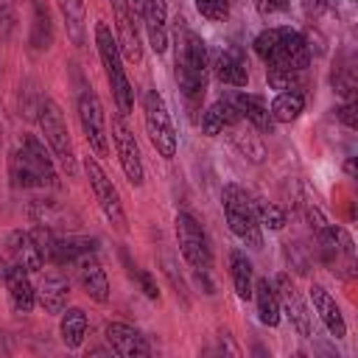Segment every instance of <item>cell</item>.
<instances>
[{
	"label": "cell",
	"instance_id": "f35d334b",
	"mask_svg": "<svg viewBox=\"0 0 358 358\" xmlns=\"http://www.w3.org/2000/svg\"><path fill=\"white\" fill-rule=\"evenodd\" d=\"M285 31H288V25H280V28H266V31H260L257 36H255V42H252V48H255V53L266 62L271 53H274V48L280 45V39L285 36Z\"/></svg>",
	"mask_w": 358,
	"mask_h": 358
},
{
	"label": "cell",
	"instance_id": "52a82bcc",
	"mask_svg": "<svg viewBox=\"0 0 358 358\" xmlns=\"http://www.w3.org/2000/svg\"><path fill=\"white\" fill-rule=\"evenodd\" d=\"M76 112H78V123H81V131L90 143V148L98 154V157H106L109 154V134H106V115H103V106H101V98L92 87H84L76 98Z\"/></svg>",
	"mask_w": 358,
	"mask_h": 358
},
{
	"label": "cell",
	"instance_id": "74e56055",
	"mask_svg": "<svg viewBox=\"0 0 358 358\" xmlns=\"http://www.w3.org/2000/svg\"><path fill=\"white\" fill-rule=\"evenodd\" d=\"M42 92L36 90V84L31 78H25L20 84V115H25L28 120H36V112H39V103H42Z\"/></svg>",
	"mask_w": 358,
	"mask_h": 358
},
{
	"label": "cell",
	"instance_id": "d4e9b609",
	"mask_svg": "<svg viewBox=\"0 0 358 358\" xmlns=\"http://www.w3.org/2000/svg\"><path fill=\"white\" fill-rule=\"evenodd\" d=\"M56 6L62 11L67 39L76 48H84L87 45V6H84V0H56Z\"/></svg>",
	"mask_w": 358,
	"mask_h": 358
},
{
	"label": "cell",
	"instance_id": "7bdbcfd3",
	"mask_svg": "<svg viewBox=\"0 0 358 358\" xmlns=\"http://www.w3.org/2000/svg\"><path fill=\"white\" fill-rule=\"evenodd\" d=\"M288 8V0H255V11L260 17H274Z\"/></svg>",
	"mask_w": 358,
	"mask_h": 358
},
{
	"label": "cell",
	"instance_id": "44dd1931",
	"mask_svg": "<svg viewBox=\"0 0 358 358\" xmlns=\"http://www.w3.org/2000/svg\"><path fill=\"white\" fill-rule=\"evenodd\" d=\"M70 299V282L59 271H48L36 285V302L45 313H62Z\"/></svg>",
	"mask_w": 358,
	"mask_h": 358
},
{
	"label": "cell",
	"instance_id": "4fadbf2b",
	"mask_svg": "<svg viewBox=\"0 0 358 358\" xmlns=\"http://www.w3.org/2000/svg\"><path fill=\"white\" fill-rule=\"evenodd\" d=\"M210 67H213V76L221 84H229V87H246L249 84V64H246V56L238 48L215 50L213 59H210Z\"/></svg>",
	"mask_w": 358,
	"mask_h": 358
},
{
	"label": "cell",
	"instance_id": "c3c4849f",
	"mask_svg": "<svg viewBox=\"0 0 358 358\" xmlns=\"http://www.w3.org/2000/svg\"><path fill=\"white\" fill-rule=\"evenodd\" d=\"M344 171H347L350 176H355V159H352V157H350V159L344 162Z\"/></svg>",
	"mask_w": 358,
	"mask_h": 358
},
{
	"label": "cell",
	"instance_id": "8d00e7d4",
	"mask_svg": "<svg viewBox=\"0 0 358 358\" xmlns=\"http://www.w3.org/2000/svg\"><path fill=\"white\" fill-rule=\"evenodd\" d=\"M255 204V215H257V221H260V227H266V229H282L285 227V213L274 204V201H266V199H257V201H252Z\"/></svg>",
	"mask_w": 358,
	"mask_h": 358
},
{
	"label": "cell",
	"instance_id": "603a6c76",
	"mask_svg": "<svg viewBox=\"0 0 358 358\" xmlns=\"http://www.w3.org/2000/svg\"><path fill=\"white\" fill-rule=\"evenodd\" d=\"M98 249V241L95 238H78V235H64L53 241V249H50V257L48 263H56V266H76L84 255L95 252Z\"/></svg>",
	"mask_w": 358,
	"mask_h": 358
},
{
	"label": "cell",
	"instance_id": "ac0fdd59",
	"mask_svg": "<svg viewBox=\"0 0 358 358\" xmlns=\"http://www.w3.org/2000/svg\"><path fill=\"white\" fill-rule=\"evenodd\" d=\"M76 268H78V282H81V288L87 291V296H90L92 302H98V305L109 302V277H106L103 266L98 263L95 252L84 255V257L76 263Z\"/></svg>",
	"mask_w": 358,
	"mask_h": 358
},
{
	"label": "cell",
	"instance_id": "7dc6e473",
	"mask_svg": "<svg viewBox=\"0 0 358 358\" xmlns=\"http://www.w3.org/2000/svg\"><path fill=\"white\" fill-rule=\"evenodd\" d=\"M143 6H145V0H129V8H131V14H134V17H140V14H143Z\"/></svg>",
	"mask_w": 358,
	"mask_h": 358
},
{
	"label": "cell",
	"instance_id": "f1b7e54d",
	"mask_svg": "<svg viewBox=\"0 0 358 358\" xmlns=\"http://www.w3.org/2000/svg\"><path fill=\"white\" fill-rule=\"evenodd\" d=\"M176 62L193 70H207V42L196 31H185L176 45Z\"/></svg>",
	"mask_w": 358,
	"mask_h": 358
},
{
	"label": "cell",
	"instance_id": "7a4b0ae2",
	"mask_svg": "<svg viewBox=\"0 0 358 358\" xmlns=\"http://www.w3.org/2000/svg\"><path fill=\"white\" fill-rule=\"evenodd\" d=\"M36 123L42 129V137L48 143V151L64 168V173L73 179L78 173V159H76V148H73V140H70L64 115H62V109H59V103L53 98H48V95L42 98L39 112H36Z\"/></svg>",
	"mask_w": 358,
	"mask_h": 358
},
{
	"label": "cell",
	"instance_id": "9a60e30c",
	"mask_svg": "<svg viewBox=\"0 0 358 358\" xmlns=\"http://www.w3.org/2000/svg\"><path fill=\"white\" fill-rule=\"evenodd\" d=\"M6 246H8L11 263L20 266V268H25L28 274H36V271L45 268V257H42V252H39L31 229H14V232H8Z\"/></svg>",
	"mask_w": 358,
	"mask_h": 358
},
{
	"label": "cell",
	"instance_id": "6da1fadb",
	"mask_svg": "<svg viewBox=\"0 0 358 358\" xmlns=\"http://www.w3.org/2000/svg\"><path fill=\"white\" fill-rule=\"evenodd\" d=\"M95 48H98V59H101V67L106 73V81H109L115 106L126 117L134 109V90H131V81L126 76L117 39H115V34H112V28L106 22H95Z\"/></svg>",
	"mask_w": 358,
	"mask_h": 358
},
{
	"label": "cell",
	"instance_id": "7c38bea8",
	"mask_svg": "<svg viewBox=\"0 0 358 358\" xmlns=\"http://www.w3.org/2000/svg\"><path fill=\"white\" fill-rule=\"evenodd\" d=\"M103 336H106V344L112 347V352L120 358H143L151 352L145 336L126 322H109L103 327Z\"/></svg>",
	"mask_w": 358,
	"mask_h": 358
},
{
	"label": "cell",
	"instance_id": "5b68a950",
	"mask_svg": "<svg viewBox=\"0 0 358 358\" xmlns=\"http://www.w3.org/2000/svg\"><path fill=\"white\" fill-rule=\"evenodd\" d=\"M316 243H319V257H322V263H324L333 274L350 280V277H352V268H355V246H352L350 232H347L344 227L327 224V227H322V229L316 232Z\"/></svg>",
	"mask_w": 358,
	"mask_h": 358
},
{
	"label": "cell",
	"instance_id": "b9f144b4",
	"mask_svg": "<svg viewBox=\"0 0 358 358\" xmlns=\"http://www.w3.org/2000/svg\"><path fill=\"white\" fill-rule=\"evenodd\" d=\"M131 274H134V280L140 282V288H143V294H145L148 299H159V291H157V282H154V277H151L148 271H143V268H134Z\"/></svg>",
	"mask_w": 358,
	"mask_h": 358
},
{
	"label": "cell",
	"instance_id": "ffe728a7",
	"mask_svg": "<svg viewBox=\"0 0 358 358\" xmlns=\"http://www.w3.org/2000/svg\"><path fill=\"white\" fill-rule=\"evenodd\" d=\"M310 302H313V310L319 313L322 324L327 327V333L333 338H344L347 336V322H344V313L338 308V302L330 296V291L319 282L310 285Z\"/></svg>",
	"mask_w": 358,
	"mask_h": 358
},
{
	"label": "cell",
	"instance_id": "e575fe53",
	"mask_svg": "<svg viewBox=\"0 0 358 358\" xmlns=\"http://www.w3.org/2000/svg\"><path fill=\"white\" fill-rule=\"evenodd\" d=\"M8 173H11L14 187H39V179H36L31 162L25 159L22 148H17V151L11 154V159H8Z\"/></svg>",
	"mask_w": 358,
	"mask_h": 358
},
{
	"label": "cell",
	"instance_id": "cb8c5ba5",
	"mask_svg": "<svg viewBox=\"0 0 358 358\" xmlns=\"http://www.w3.org/2000/svg\"><path fill=\"white\" fill-rule=\"evenodd\" d=\"M252 296H255V305H257V319L266 324V327H277L280 324V296H277V288L268 277H260L255 280L252 285Z\"/></svg>",
	"mask_w": 358,
	"mask_h": 358
},
{
	"label": "cell",
	"instance_id": "4316f807",
	"mask_svg": "<svg viewBox=\"0 0 358 358\" xmlns=\"http://www.w3.org/2000/svg\"><path fill=\"white\" fill-rule=\"evenodd\" d=\"M238 117H241V112H238L235 101H232V98H221V101H215L213 106H207V112H204V117H201V131H204L207 137H215V134L224 131L227 123H232V120H238Z\"/></svg>",
	"mask_w": 358,
	"mask_h": 358
},
{
	"label": "cell",
	"instance_id": "8992f818",
	"mask_svg": "<svg viewBox=\"0 0 358 358\" xmlns=\"http://www.w3.org/2000/svg\"><path fill=\"white\" fill-rule=\"evenodd\" d=\"M84 173H87L90 190H92V196H95V201H98L103 218H106L115 229L126 232L129 224H126V210H123L120 193H117V187L112 185V179L106 176V171L101 168V162H98L95 157H84Z\"/></svg>",
	"mask_w": 358,
	"mask_h": 358
},
{
	"label": "cell",
	"instance_id": "d6a6232c",
	"mask_svg": "<svg viewBox=\"0 0 358 358\" xmlns=\"http://www.w3.org/2000/svg\"><path fill=\"white\" fill-rule=\"evenodd\" d=\"M302 109H305V95L294 92V90L291 92H277L274 101L268 103V112H271L274 123H291L302 115Z\"/></svg>",
	"mask_w": 358,
	"mask_h": 358
},
{
	"label": "cell",
	"instance_id": "3957f363",
	"mask_svg": "<svg viewBox=\"0 0 358 358\" xmlns=\"http://www.w3.org/2000/svg\"><path fill=\"white\" fill-rule=\"evenodd\" d=\"M221 207H224V218H227L229 232L241 243H246L252 249H260L263 246V227L255 215V204H252L249 193L241 185H224Z\"/></svg>",
	"mask_w": 358,
	"mask_h": 358
},
{
	"label": "cell",
	"instance_id": "bcb514c9",
	"mask_svg": "<svg viewBox=\"0 0 358 358\" xmlns=\"http://www.w3.org/2000/svg\"><path fill=\"white\" fill-rule=\"evenodd\" d=\"M6 134H8V123H6V106L0 101V143H6Z\"/></svg>",
	"mask_w": 358,
	"mask_h": 358
},
{
	"label": "cell",
	"instance_id": "ab89813d",
	"mask_svg": "<svg viewBox=\"0 0 358 358\" xmlns=\"http://www.w3.org/2000/svg\"><path fill=\"white\" fill-rule=\"evenodd\" d=\"M196 8L201 17L218 22V20H227L229 14V0H196Z\"/></svg>",
	"mask_w": 358,
	"mask_h": 358
},
{
	"label": "cell",
	"instance_id": "484cf974",
	"mask_svg": "<svg viewBox=\"0 0 358 358\" xmlns=\"http://www.w3.org/2000/svg\"><path fill=\"white\" fill-rule=\"evenodd\" d=\"M31 48L34 50H48L53 45V17L48 0H31Z\"/></svg>",
	"mask_w": 358,
	"mask_h": 358
},
{
	"label": "cell",
	"instance_id": "d590c367",
	"mask_svg": "<svg viewBox=\"0 0 358 358\" xmlns=\"http://www.w3.org/2000/svg\"><path fill=\"white\" fill-rule=\"evenodd\" d=\"M330 81H333V90H336L344 101H352L358 81H355V67H352L350 62H344V64L333 67V78H330Z\"/></svg>",
	"mask_w": 358,
	"mask_h": 358
},
{
	"label": "cell",
	"instance_id": "e0dca14e",
	"mask_svg": "<svg viewBox=\"0 0 358 358\" xmlns=\"http://www.w3.org/2000/svg\"><path fill=\"white\" fill-rule=\"evenodd\" d=\"M20 148L25 154V159L31 162V168L39 179V187H59V173H56V165H53V154L45 148V143L36 134H28Z\"/></svg>",
	"mask_w": 358,
	"mask_h": 358
},
{
	"label": "cell",
	"instance_id": "ba28073f",
	"mask_svg": "<svg viewBox=\"0 0 358 358\" xmlns=\"http://www.w3.org/2000/svg\"><path fill=\"white\" fill-rule=\"evenodd\" d=\"M173 232H176V243L182 257L193 266V268H210L213 263V252H210V241L204 227L190 215V213H179L173 221Z\"/></svg>",
	"mask_w": 358,
	"mask_h": 358
},
{
	"label": "cell",
	"instance_id": "f6af8a7d",
	"mask_svg": "<svg viewBox=\"0 0 358 358\" xmlns=\"http://www.w3.org/2000/svg\"><path fill=\"white\" fill-rule=\"evenodd\" d=\"M302 6H305L308 14H319V11H324L327 0H302Z\"/></svg>",
	"mask_w": 358,
	"mask_h": 358
},
{
	"label": "cell",
	"instance_id": "7402d4cb",
	"mask_svg": "<svg viewBox=\"0 0 358 358\" xmlns=\"http://www.w3.org/2000/svg\"><path fill=\"white\" fill-rule=\"evenodd\" d=\"M235 106L241 112V117L246 123H252L260 134H271L274 131V117L268 112V101L263 95H255V92H238L235 98Z\"/></svg>",
	"mask_w": 358,
	"mask_h": 358
},
{
	"label": "cell",
	"instance_id": "30bf717a",
	"mask_svg": "<svg viewBox=\"0 0 358 358\" xmlns=\"http://www.w3.org/2000/svg\"><path fill=\"white\" fill-rule=\"evenodd\" d=\"M271 282H274L277 296H280V310L291 319V324H294V330H296L299 336L310 338V336H313V327H310V310H308V305H305L299 288L294 285V280H291L285 271H280Z\"/></svg>",
	"mask_w": 358,
	"mask_h": 358
},
{
	"label": "cell",
	"instance_id": "836d02e7",
	"mask_svg": "<svg viewBox=\"0 0 358 358\" xmlns=\"http://www.w3.org/2000/svg\"><path fill=\"white\" fill-rule=\"evenodd\" d=\"M266 81L277 92H299L305 84V70H285V67H266Z\"/></svg>",
	"mask_w": 358,
	"mask_h": 358
},
{
	"label": "cell",
	"instance_id": "f546056e",
	"mask_svg": "<svg viewBox=\"0 0 358 358\" xmlns=\"http://www.w3.org/2000/svg\"><path fill=\"white\" fill-rule=\"evenodd\" d=\"M173 78L182 90V95L187 98V103H199L207 92V70H193L187 64H173Z\"/></svg>",
	"mask_w": 358,
	"mask_h": 358
},
{
	"label": "cell",
	"instance_id": "8fae6325",
	"mask_svg": "<svg viewBox=\"0 0 358 358\" xmlns=\"http://www.w3.org/2000/svg\"><path fill=\"white\" fill-rule=\"evenodd\" d=\"M308 64H310V45L294 28L285 31L274 53L266 59V67H285V70H308Z\"/></svg>",
	"mask_w": 358,
	"mask_h": 358
},
{
	"label": "cell",
	"instance_id": "4dcf8cb0",
	"mask_svg": "<svg viewBox=\"0 0 358 358\" xmlns=\"http://www.w3.org/2000/svg\"><path fill=\"white\" fill-rule=\"evenodd\" d=\"M229 277H232L235 294L241 299H249L252 296V285H255V266L246 257V252H241V249L229 252Z\"/></svg>",
	"mask_w": 358,
	"mask_h": 358
},
{
	"label": "cell",
	"instance_id": "83f0119b",
	"mask_svg": "<svg viewBox=\"0 0 358 358\" xmlns=\"http://www.w3.org/2000/svg\"><path fill=\"white\" fill-rule=\"evenodd\" d=\"M87 327H90V322H87V313H84L81 308H64V310H62L59 336H62V344H64L67 350L81 347V341H84V336H87Z\"/></svg>",
	"mask_w": 358,
	"mask_h": 358
},
{
	"label": "cell",
	"instance_id": "277c9868",
	"mask_svg": "<svg viewBox=\"0 0 358 358\" xmlns=\"http://www.w3.org/2000/svg\"><path fill=\"white\" fill-rule=\"evenodd\" d=\"M143 123H145V134H148L151 145L157 148V154L162 159H173L176 148H179V137H176L168 103L157 90L143 92Z\"/></svg>",
	"mask_w": 358,
	"mask_h": 358
},
{
	"label": "cell",
	"instance_id": "9c48e42d",
	"mask_svg": "<svg viewBox=\"0 0 358 358\" xmlns=\"http://www.w3.org/2000/svg\"><path fill=\"white\" fill-rule=\"evenodd\" d=\"M112 143H115V154H117V162L129 179L131 187H143L145 182V168H143V154H140V145L134 140V134L129 131L123 115H112Z\"/></svg>",
	"mask_w": 358,
	"mask_h": 358
},
{
	"label": "cell",
	"instance_id": "2e32d148",
	"mask_svg": "<svg viewBox=\"0 0 358 358\" xmlns=\"http://www.w3.org/2000/svg\"><path fill=\"white\" fill-rule=\"evenodd\" d=\"M140 20H143L151 50L157 56L165 53L168 50V3L165 0H145Z\"/></svg>",
	"mask_w": 358,
	"mask_h": 358
},
{
	"label": "cell",
	"instance_id": "1f68e13d",
	"mask_svg": "<svg viewBox=\"0 0 358 358\" xmlns=\"http://www.w3.org/2000/svg\"><path fill=\"white\" fill-rule=\"evenodd\" d=\"M28 215H31L34 224H42V227H48V229H53V232L70 227V215H67V210L59 207L56 201H48V199H45V201H42V199L31 201Z\"/></svg>",
	"mask_w": 358,
	"mask_h": 358
},
{
	"label": "cell",
	"instance_id": "ee69618b",
	"mask_svg": "<svg viewBox=\"0 0 358 358\" xmlns=\"http://www.w3.org/2000/svg\"><path fill=\"white\" fill-rule=\"evenodd\" d=\"M0 22L6 25V34L14 25V0H0Z\"/></svg>",
	"mask_w": 358,
	"mask_h": 358
},
{
	"label": "cell",
	"instance_id": "5bb4252c",
	"mask_svg": "<svg viewBox=\"0 0 358 358\" xmlns=\"http://www.w3.org/2000/svg\"><path fill=\"white\" fill-rule=\"evenodd\" d=\"M224 134H227V140L238 148V154H241L243 159H249V162H255V165H260V162L266 159V145H263V140H260V131H257L252 123H246L243 117L227 123V126H224Z\"/></svg>",
	"mask_w": 358,
	"mask_h": 358
},
{
	"label": "cell",
	"instance_id": "60d3db41",
	"mask_svg": "<svg viewBox=\"0 0 358 358\" xmlns=\"http://www.w3.org/2000/svg\"><path fill=\"white\" fill-rule=\"evenodd\" d=\"M336 117L347 126V129H358V106H355V101H344L338 109H336Z\"/></svg>",
	"mask_w": 358,
	"mask_h": 358
},
{
	"label": "cell",
	"instance_id": "d6986e66",
	"mask_svg": "<svg viewBox=\"0 0 358 358\" xmlns=\"http://www.w3.org/2000/svg\"><path fill=\"white\" fill-rule=\"evenodd\" d=\"M6 288H8V305H11V310L14 313H31L34 308H36V285L31 282V277H28V271L25 268H20V266H14L11 263V268H8V274H6Z\"/></svg>",
	"mask_w": 358,
	"mask_h": 358
}]
</instances>
